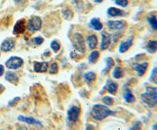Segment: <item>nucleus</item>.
<instances>
[{
  "instance_id": "1",
  "label": "nucleus",
  "mask_w": 157,
  "mask_h": 130,
  "mask_svg": "<svg viewBox=\"0 0 157 130\" xmlns=\"http://www.w3.org/2000/svg\"><path fill=\"white\" fill-rule=\"evenodd\" d=\"M114 112L110 110L107 106H104L102 104H95L92 107L90 115L92 117L96 120H103L106 117L114 114Z\"/></svg>"
},
{
  "instance_id": "2",
  "label": "nucleus",
  "mask_w": 157,
  "mask_h": 130,
  "mask_svg": "<svg viewBox=\"0 0 157 130\" xmlns=\"http://www.w3.org/2000/svg\"><path fill=\"white\" fill-rule=\"evenodd\" d=\"M141 99L148 106H155L157 104V87H147L146 91L141 95Z\"/></svg>"
},
{
  "instance_id": "3",
  "label": "nucleus",
  "mask_w": 157,
  "mask_h": 130,
  "mask_svg": "<svg viewBox=\"0 0 157 130\" xmlns=\"http://www.w3.org/2000/svg\"><path fill=\"white\" fill-rule=\"evenodd\" d=\"M23 65V60L17 56H12L6 61V66L9 69L16 70Z\"/></svg>"
},
{
  "instance_id": "4",
  "label": "nucleus",
  "mask_w": 157,
  "mask_h": 130,
  "mask_svg": "<svg viewBox=\"0 0 157 130\" xmlns=\"http://www.w3.org/2000/svg\"><path fill=\"white\" fill-rule=\"evenodd\" d=\"M42 21H41V18L38 16H34L31 18L28 23V28L31 32H35L41 29Z\"/></svg>"
},
{
  "instance_id": "5",
  "label": "nucleus",
  "mask_w": 157,
  "mask_h": 130,
  "mask_svg": "<svg viewBox=\"0 0 157 130\" xmlns=\"http://www.w3.org/2000/svg\"><path fill=\"white\" fill-rule=\"evenodd\" d=\"M74 47L78 51L84 53L85 51V46H84V41L81 34H76L75 35V41H74Z\"/></svg>"
},
{
  "instance_id": "6",
  "label": "nucleus",
  "mask_w": 157,
  "mask_h": 130,
  "mask_svg": "<svg viewBox=\"0 0 157 130\" xmlns=\"http://www.w3.org/2000/svg\"><path fill=\"white\" fill-rule=\"evenodd\" d=\"M81 110L78 106H73L67 111V118L71 122H76L79 118Z\"/></svg>"
},
{
  "instance_id": "7",
  "label": "nucleus",
  "mask_w": 157,
  "mask_h": 130,
  "mask_svg": "<svg viewBox=\"0 0 157 130\" xmlns=\"http://www.w3.org/2000/svg\"><path fill=\"white\" fill-rule=\"evenodd\" d=\"M18 120L21 121V122H26L28 124H31V125H35L41 128L42 127V124L40 121L38 119H35L33 117H30V116H19L18 117Z\"/></svg>"
},
{
  "instance_id": "8",
  "label": "nucleus",
  "mask_w": 157,
  "mask_h": 130,
  "mask_svg": "<svg viewBox=\"0 0 157 130\" xmlns=\"http://www.w3.org/2000/svg\"><path fill=\"white\" fill-rule=\"evenodd\" d=\"M15 40L12 38H7V39L4 40L2 43L1 46H0V49L2 51H9L12 50L15 46Z\"/></svg>"
},
{
  "instance_id": "9",
  "label": "nucleus",
  "mask_w": 157,
  "mask_h": 130,
  "mask_svg": "<svg viewBox=\"0 0 157 130\" xmlns=\"http://www.w3.org/2000/svg\"><path fill=\"white\" fill-rule=\"evenodd\" d=\"M107 26L112 30H122L126 27V23L124 21H109Z\"/></svg>"
},
{
  "instance_id": "10",
  "label": "nucleus",
  "mask_w": 157,
  "mask_h": 130,
  "mask_svg": "<svg viewBox=\"0 0 157 130\" xmlns=\"http://www.w3.org/2000/svg\"><path fill=\"white\" fill-rule=\"evenodd\" d=\"M101 50H106L107 47H109L110 44V35L107 34V32H103L101 34Z\"/></svg>"
},
{
  "instance_id": "11",
  "label": "nucleus",
  "mask_w": 157,
  "mask_h": 130,
  "mask_svg": "<svg viewBox=\"0 0 157 130\" xmlns=\"http://www.w3.org/2000/svg\"><path fill=\"white\" fill-rule=\"evenodd\" d=\"M48 67V63L45 62H35L34 64V70L38 73H44L46 72Z\"/></svg>"
},
{
  "instance_id": "12",
  "label": "nucleus",
  "mask_w": 157,
  "mask_h": 130,
  "mask_svg": "<svg viewBox=\"0 0 157 130\" xmlns=\"http://www.w3.org/2000/svg\"><path fill=\"white\" fill-rule=\"evenodd\" d=\"M25 30V23L24 19H21L16 22L13 28V33L15 35L17 34H21Z\"/></svg>"
},
{
  "instance_id": "13",
  "label": "nucleus",
  "mask_w": 157,
  "mask_h": 130,
  "mask_svg": "<svg viewBox=\"0 0 157 130\" xmlns=\"http://www.w3.org/2000/svg\"><path fill=\"white\" fill-rule=\"evenodd\" d=\"M132 44H133V38H130L127 41H123L121 42V45H120L119 50L121 53H124V52L127 51L130 47H131Z\"/></svg>"
},
{
  "instance_id": "14",
  "label": "nucleus",
  "mask_w": 157,
  "mask_h": 130,
  "mask_svg": "<svg viewBox=\"0 0 157 130\" xmlns=\"http://www.w3.org/2000/svg\"><path fill=\"white\" fill-rule=\"evenodd\" d=\"M5 79L9 82L12 83V84H16L18 81V77L14 72L12 71H7L5 76Z\"/></svg>"
},
{
  "instance_id": "15",
  "label": "nucleus",
  "mask_w": 157,
  "mask_h": 130,
  "mask_svg": "<svg viewBox=\"0 0 157 130\" xmlns=\"http://www.w3.org/2000/svg\"><path fill=\"white\" fill-rule=\"evenodd\" d=\"M147 67H148V63L144 62L141 64H136L134 67V69L137 71L138 75L140 76H142L145 73V72L147 71Z\"/></svg>"
},
{
  "instance_id": "16",
  "label": "nucleus",
  "mask_w": 157,
  "mask_h": 130,
  "mask_svg": "<svg viewBox=\"0 0 157 130\" xmlns=\"http://www.w3.org/2000/svg\"><path fill=\"white\" fill-rule=\"evenodd\" d=\"M107 14H108V15H110L111 17H116L123 15L124 14V11L121 10L119 9H117V8L114 7H110L107 10Z\"/></svg>"
},
{
  "instance_id": "17",
  "label": "nucleus",
  "mask_w": 157,
  "mask_h": 130,
  "mask_svg": "<svg viewBox=\"0 0 157 130\" xmlns=\"http://www.w3.org/2000/svg\"><path fill=\"white\" fill-rule=\"evenodd\" d=\"M87 43L88 46L90 49H94L97 47L98 44V38L95 35H92L90 36L87 37Z\"/></svg>"
},
{
  "instance_id": "18",
  "label": "nucleus",
  "mask_w": 157,
  "mask_h": 130,
  "mask_svg": "<svg viewBox=\"0 0 157 130\" xmlns=\"http://www.w3.org/2000/svg\"><path fill=\"white\" fill-rule=\"evenodd\" d=\"M147 50L150 54L156 53L157 50V41H149L147 45Z\"/></svg>"
},
{
  "instance_id": "19",
  "label": "nucleus",
  "mask_w": 157,
  "mask_h": 130,
  "mask_svg": "<svg viewBox=\"0 0 157 130\" xmlns=\"http://www.w3.org/2000/svg\"><path fill=\"white\" fill-rule=\"evenodd\" d=\"M90 25H91V27L93 28L94 30L97 31L101 30L103 28L102 23L100 21V20L98 19V18H92V19L90 20Z\"/></svg>"
},
{
  "instance_id": "20",
  "label": "nucleus",
  "mask_w": 157,
  "mask_h": 130,
  "mask_svg": "<svg viewBox=\"0 0 157 130\" xmlns=\"http://www.w3.org/2000/svg\"><path fill=\"white\" fill-rule=\"evenodd\" d=\"M118 89V85L117 83L112 82L111 80H109V84L107 85V90L111 94H115L117 91Z\"/></svg>"
},
{
  "instance_id": "21",
  "label": "nucleus",
  "mask_w": 157,
  "mask_h": 130,
  "mask_svg": "<svg viewBox=\"0 0 157 130\" xmlns=\"http://www.w3.org/2000/svg\"><path fill=\"white\" fill-rule=\"evenodd\" d=\"M124 97L125 99L126 102H133L135 101V96H133V94L132 93L130 90H126L125 93L124 95Z\"/></svg>"
},
{
  "instance_id": "22",
  "label": "nucleus",
  "mask_w": 157,
  "mask_h": 130,
  "mask_svg": "<svg viewBox=\"0 0 157 130\" xmlns=\"http://www.w3.org/2000/svg\"><path fill=\"white\" fill-rule=\"evenodd\" d=\"M124 76V71L120 67H116L113 71V76L116 79H120Z\"/></svg>"
},
{
  "instance_id": "23",
  "label": "nucleus",
  "mask_w": 157,
  "mask_h": 130,
  "mask_svg": "<svg viewBox=\"0 0 157 130\" xmlns=\"http://www.w3.org/2000/svg\"><path fill=\"white\" fill-rule=\"evenodd\" d=\"M99 52L98 51V50H94L93 52H91V54H90V56H89V61L91 63H95L97 61H98V58H99Z\"/></svg>"
},
{
  "instance_id": "24",
  "label": "nucleus",
  "mask_w": 157,
  "mask_h": 130,
  "mask_svg": "<svg viewBox=\"0 0 157 130\" xmlns=\"http://www.w3.org/2000/svg\"><path fill=\"white\" fill-rule=\"evenodd\" d=\"M84 79L87 82H91L96 79V74L94 72H87L84 74Z\"/></svg>"
},
{
  "instance_id": "25",
  "label": "nucleus",
  "mask_w": 157,
  "mask_h": 130,
  "mask_svg": "<svg viewBox=\"0 0 157 130\" xmlns=\"http://www.w3.org/2000/svg\"><path fill=\"white\" fill-rule=\"evenodd\" d=\"M113 60L111 58H107V59H106V64H107V67H105V69L104 70V71H103V73H107V72H108L109 70H110V69L111 68L112 66L113 65Z\"/></svg>"
},
{
  "instance_id": "26",
  "label": "nucleus",
  "mask_w": 157,
  "mask_h": 130,
  "mask_svg": "<svg viewBox=\"0 0 157 130\" xmlns=\"http://www.w3.org/2000/svg\"><path fill=\"white\" fill-rule=\"evenodd\" d=\"M150 80L151 81L153 84H156L157 85V67H155V68L153 69L151 72V75H150Z\"/></svg>"
},
{
  "instance_id": "27",
  "label": "nucleus",
  "mask_w": 157,
  "mask_h": 130,
  "mask_svg": "<svg viewBox=\"0 0 157 130\" xmlns=\"http://www.w3.org/2000/svg\"><path fill=\"white\" fill-rule=\"evenodd\" d=\"M62 13L63 15H64V18L67 20L71 19L72 17H73V12L70 9H64Z\"/></svg>"
},
{
  "instance_id": "28",
  "label": "nucleus",
  "mask_w": 157,
  "mask_h": 130,
  "mask_svg": "<svg viewBox=\"0 0 157 130\" xmlns=\"http://www.w3.org/2000/svg\"><path fill=\"white\" fill-rule=\"evenodd\" d=\"M149 22H150V25L152 26L154 30H157V18L155 16H151L150 18H149L148 19Z\"/></svg>"
},
{
  "instance_id": "29",
  "label": "nucleus",
  "mask_w": 157,
  "mask_h": 130,
  "mask_svg": "<svg viewBox=\"0 0 157 130\" xmlns=\"http://www.w3.org/2000/svg\"><path fill=\"white\" fill-rule=\"evenodd\" d=\"M51 47H52V50L55 52H57L61 47V45H60L59 43L57 41H53L52 43H51Z\"/></svg>"
},
{
  "instance_id": "30",
  "label": "nucleus",
  "mask_w": 157,
  "mask_h": 130,
  "mask_svg": "<svg viewBox=\"0 0 157 130\" xmlns=\"http://www.w3.org/2000/svg\"><path fill=\"white\" fill-rule=\"evenodd\" d=\"M103 102L107 106H112L113 104V99L110 96H104L103 98Z\"/></svg>"
},
{
  "instance_id": "31",
  "label": "nucleus",
  "mask_w": 157,
  "mask_h": 130,
  "mask_svg": "<svg viewBox=\"0 0 157 130\" xmlns=\"http://www.w3.org/2000/svg\"><path fill=\"white\" fill-rule=\"evenodd\" d=\"M58 64L57 63H53L51 66V68L49 70V73H52V74H55V73H58Z\"/></svg>"
},
{
  "instance_id": "32",
  "label": "nucleus",
  "mask_w": 157,
  "mask_h": 130,
  "mask_svg": "<svg viewBox=\"0 0 157 130\" xmlns=\"http://www.w3.org/2000/svg\"><path fill=\"white\" fill-rule=\"evenodd\" d=\"M142 128V124L140 122H135L133 125V126L131 127L130 130H141Z\"/></svg>"
},
{
  "instance_id": "33",
  "label": "nucleus",
  "mask_w": 157,
  "mask_h": 130,
  "mask_svg": "<svg viewBox=\"0 0 157 130\" xmlns=\"http://www.w3.org/2000/svg\"><path fill=\"white\" fill-rule=\"evenodd\" d=\"M115 2L118 6H122V7H126L128 5V0H116Z\"/></svg>"
},
{
  "instance_id": "34",
  "label": "nucleus",
  "mask_w": 157,
  "mask_h": 130,
  "mask_svg": "<svg viewBox=\"0 0 157 130\" xmlns=\"http://www.w3.org/2000/svg\"><path fill=\"white\" fill-rule=\"evenodd\" d=\"M19 100H20V97H15L13 99H12V100L9 102V106H14L16 105L17 102H18Z\"/></svg>"
},
{
  "instance_id": "35",
  "label": "nucleus",
  "mask_w": 157,
  "mask_h": 130,
  "mask_svg": "<svg viewBox=\"0 0 157 130\" xmlns=\"http://www.w3.org/2000/svg\"><path fill=\"white\" fill-rule=\"evenodd\" d=\"M34 41L35 42V44L39 45V44H41V43H43L44 39H43L42 38H41V37H36V38H34Z\"/></svg>"
},
{
  "instance_id": "36",
  "label": "nucleus",
  "mask_w": 157,
  "mask_h": 130,
  "mask_svg": "<svg viewBox=\"0 0 157 130\" xmlns=\"http://www.w3.org/2000/svg\"><path fill=\"white\" fill-rule=\"evenodd\" d=\"M3 73H4V67L3 65L0 64V76L3 74Z\"/></svg>"
},
{
  "instance_id": "37",
  "label": "nucleus",
  "mask_w": 157,
  "mask_h": 130,
  "mask_svg": "<svg viewBox=\"0 0 157 130\" xmlns=\"http://www.w3.org/2000/svg\"><path fill=\"white\" fill-rule=\"evenodd\" d=\"M5 90V87L2 85V84H0V94L2 93H3V91Z\"/></svg>"
},
{
  "instance_id": "38",
  "label": "nucleus",
  "mask_w": 157,
  "mask_h": 130,
  "mask_svg": "<svg viewBox=\"0 0 157 130\" xmlns=\"http://www.w3.org/2000/svg\"><path fill=\"white\" fill-rule=\"evenodd\" d=\"M94 128L93 125H88L87 126V128H86V130H94Z\"/></svg>"
},
{
  "instance_id": "39",
  "label": "nucleus",
  "mask_w": 157,
  "mask_h": 130,
  "mask_svg": "<svg viewBox=\"0 0 157 130\" xmlns=\"http://www.w3.org/2000/svg\"><path fill=\"white\" fill-rule=\"evenodd\" d=\"M153 130H157V123L155 124L153 126Z\"/></svg>"
},
{
  "instance_id": "40",
  "label": "nucleus",
  "mask_w": 157,
  "mask_h": 130,
  "mask_svg": "<svg viewBox=\"0 0 157 130\" xmlns=\"http://www.w3.org/2000/svg\"><path fill=\"white\" fill-rule=\"evenodd\" d=\"M14 1H15V3H19V2H21L22 0H14Z\"/></svg>"
},
{
  "instance_id": "41",
  "label": "nucleus",
  "mask_w": 157,
  "mask_h": 130,
  "mask_svg": "<svg viewBox=\"0 0 157 130\" xmlns=\"http://www.w3.org/2000/svg\"><path fill=\"white\" fill-rule=\"evenodd\" d=\"M94 1L98 3H101V2H102L103 0H94Z\"/></svg>"
},
{
  "instance_id": "42",
  "label": "nucleus",
  "mask_w": 157,
  "mask_h": 130,
  "mask_svg": "<svg viewBox=\"0 0 157 130\" xmlns=\"http://www.w3.org/2000/svg\"><path fill=\"white\" fill-rule=\"evenodd\" d=\"M1 130H3V129H1Z\"/></svg>"
}]
</instances>
